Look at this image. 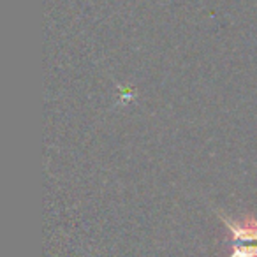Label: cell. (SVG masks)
Returning a JSON list of instances; mask_svg holds the SVG:
<instances>
[{
  "label": "cell",
  "instance_id": "1",
  "mask_svg": "<svg viewBox=\"0 0 257 257\" xmlns=\"http://www.w3.org/2000/svg\"><path fill=\"white\" fill-rule=\"evenodd\" d=\"M215 211H217V217L224 222V225L232 234L234 243L257 241V218L253 215H245L239 220H234V218L224 215L220 210H215Z\"/></svg>",
  "mask_w": 257,
  "mask_h": 257
},
{
  "label": "cell",
  "instance_id": "2",
  "mask_svg": "<svg viewBox=\"0 0 257 257\" xmlns=\"http://www.w3.org/2000/svg\"><path fill=\"white\" fill-rule=\"evenodd\" d=\"M227 257H257V245H245V243H234L232 250Z\"/></svg>",
  "mask_w": 257,
  "mask_h": 257
}]
</instances>
